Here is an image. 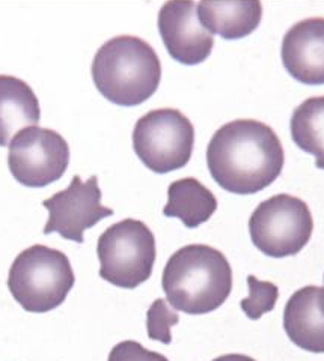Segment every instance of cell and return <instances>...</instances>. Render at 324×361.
<instances>
[{"mask_svg": "<svg viewBox=\"0 0 324 361\" xmlns=\"http://www.w3.org/2000/svg\"><path fill=\"white\" fill-rule=\"evenodd\" d=\"M285 154L267 123L237 119L222 126L207 148V166L217 185L234 195H255L282 173Z\"/></svg>", "mask_w": 324, "mask_h": 361, "instance_id": "1", "label": "cell"}, {"mask_svg": "<svg viewBox=\"0 0 324 361\" xmlns=\"http://www.w3.org/2000/svg\"><path fill=\"white\" fill-rule=\"evenodd\" d=\"M100 277L122 289L145 283L155 262V238L143 221L126 219L100 235L97 244Z\"/></svg>", "mask_w": 324, "mask_h": 361, "instance_id": "5", "label": "cell"}, {"mask_svg": "<svg viewBox=\"0 0 324 361\" xmlns=\"http://www.w3.org/2000/svg\"><path fill=\"white\" fill-rule=\"evenodd\" d=\"M323 304L324 288L305 286L289 297L284 309V330L289 341L316 354L324 351Z\"/></svg>", "mask_w": 324, "mask_h": 361, "instance_id": "12", "label": "cell"}, {"mask_svg": "<svg viewBox=\"0 0 324 361\" xmlns=\"http://www.w3.org/2000/svg\"><path fill=\"white\" fill-rule=\"evenodd\" d=\"M180 322V316L172 312L163 298L155 300L147 313V333L152 341H159L164 345L172 342L171 329Z\"/></svg>", "mask_w": 324, "mask_h": 361, "instance_id": "18", "label": "cell"}, {"mask_svg": "<svg viewBox=\"0 0 324 361\" xmlns=\"http://www.w3.org/2000/svg\"><path fill=\"white\" fill-rule=\"evenodd\" d=\"M193 146V123L176 109L151 110L133 130V149L154 173L183 169L192 158Z\"/></svg>", "mask_w": 324, "mask_h": 361, "instance_id": "6", "label": "cell"}, {"mask_svg": "<svg viewBox=\"0 0 324 361\" xmlns=\"http://www.w3.org/2000/svg\"><path fill=\"white\" fill-rule=\"evenodd\" d=\"M323 118H324V97H312L305 99L294 109L289 128L292 137L301 151L316 157L318 169L324 167V140H323Z\"/></svg>", "mask_w": 324, "mask_h": 361, "instance_id": "16", "label": "cell"}, {"mask_svg": "<svg viewBox=\"0 0 324 361\" xmlns=\"http://www.w3.org/2000/svg\"><path fill=\"white\" fill-rule=\"evenodd\" d=\"M8 146L9 171L25 187H47L68 169L70 146L54 130L28 127L17 133Z\"/></svg>", "mask_w": 324, "mask_h": 361, "instance_id": "8", "label": "cell"}, {"mask_svg": "<svg viewBox=\"0 0 324 361\" xmlns=\"http://www.w3.org/2000/svg\"><path fill=\"white\" fill-rule=\"evenodd\" d=\"M217 197L196 178H183L167 188L164 217L180 219L188 229L207 223L217 209Z\"/></svg>", "mask_w": 324, "mask_h": 361, "instance_id": "15", "label": "cell"}, {"mask_svg": "<svg viewBox=\"0 0 324 361\" xmlns=\"http://www.w3.org/2000/svg\"><path fill=\"white\" fill-rule=\"evenodd\" d=\"M248 286L249 297L241 300L240 307L249 319L256 321L275 309L279 298V288L272 281L258 280L255 276L248 277Z\"/></svg>", "mask_w": 324, "mask_h": 361, "instance_id": "17", "label": "cell"}, {"mask_svg": "<svg viewBox=\"0 0 324 361\" xmlns=\"http://www.w3.org/2000/svg\"><path fill=\"white\" fill-rule=\"evenodd\" d=\"M324 20L305 18L282 39V63L289 75L305 85L324 83Z\"/></svg>", "mask_w": 324, "mask_h": 361, "instance_id": "11", "label": "cell"}, {"mask_svg": "<svg viewBox=\"0 0 324 361\" xmlns=\"http://www.w3.org/2000/svg\"><path fill=\"white\" fill-rule=\"evenodd\" d=\"M213 361H256L249 355H243V354H227V355H220L215 358Z\"/></svg>", "mask_w": 324, "mask_h": 361, "instance_id": "20", "label": "cell"}, {"mask_svg": "<svg viewBox=\"0 0 324 361\" xmlns=\"http://www.w3.org/2000/svg\"><path fill=\"white\" fill-rule=\"evenodd\" d=\"M41 119L38 97L21 78L0 75V146H8L16 133L37 127Z\"/></svg>", "mask_w": 324, "mask_h": 361, "instance_id": "13", "label": "cell"}, {"mask_svg": "<svg viewBox=\"0 0 324 361\" xmlns=\"http://www.w3.org/2000/svg\"><path fill=\"white\" fill-rule=\"evenodd\" d=\"M157 26L171 58L183 65H198L207 61L215 47V37L200 25L196 4L166 2L159 13Z\"/></svg>", "mask_w": 324, "mask_h": 361, "instance_id": "10", "label": "cell"}, {"mask_svg": "<svg viewBox=\"0 0 324 361\" xmlns=\"http://www.w3.org/2000/svg\"><path fill=\"white\" fill-rule=\"evenodd\" d=\"M196 16L210 33L223 39H240L251 35L260 26L263 5L258 0L249 2H200Z\"/></svg>", "mask_w": 324, "mask_h": 361, "instance_id": "14", "label": "cell"}, {"mask_svg": "<svg viewBox=\"0 0 324 361\" xmlns=\"http://www.w3.org/2000/svg\"><path fill=\"white\" fill-rule=\"evenodd\" d=\"M74 283L68 256L41 244L21 252L8 274L11 295L29 313H47L59 307Z\"/></svg>", "mask_w": 324, "mask_h": 361, "instance_id": "4", "label": "cell"}, {"mask_svg": "<svg viewBox=\"0 0 324 361\" xmlns=\"http://www.w3.org/2000/svg\"><path fill=\"white\" fill-rule=\"evenodd\" d=\"M107 361H169L164 355L150 351L139 342L124 341L112 348Z\"/></svg>", "mask_w": 324, "mask_h": 361, "instance_id": "19", "label": "cell"}, {"mask_svg": "<svg viewBox=\"0 0 324 361\" xmlns=\"http://www.w3.org/2000/svg\"><path fill=\"white\" fill-rule=\"evenodd\" d=\"M162 286L174 309L187 314L211 313L231 295L232 268L217 248L188 244L166 262Z\"/></svg>", "mask_w": 324, "mask_h": 361, "instance_id": "2", "label": "cell"}, {"mask_svg": "<svg viewBox=\"0 0 324 361\" xmlns=\"http://www.w3.org/2000/svg\"><path fill=\"white\" fill-rule=\"evenodd\" d=\"M314 220L306 203L292 195H276L261 202L249 219L253 245L270 257L294 256L309 243Z\"/></svg>", "mask_w": 324, "mask_h": 361, "instance_id": "7", "label": "cell"}, {"mask_svg": "<svg viewBox=\"0 0 324 361\" xmlns=\"http://www.w3.org/2000/svg\"><path fill=\"white\" fill-rule=\"evenodd\" d=\"M91 73L98 92L110 103L133 107L145 103L159 89L162 62L147 41L121 35L98 49Z\"/></svg>", "mask_w": 324, "mask_h": 361, "instance_id": "3", "label": "cell"}, {"mask_svg": "<svg viewBox=\"0 0 324 361\" xmlns=\"http://www.w3.org/2000/svg\"><path fill=\"white\" fill-rule=\"evenodd\" d=\"M102 196L95 175L88 180H82L79 175H76L68 188L42 202V207L49 211V220L42 233L56 232L65 240L82 244L85 231L114 216V209L102 205Z\"/></svg>", "mask_w": 324, "mask_h": 361, "instance_id": "9", "label": "cell"}]
</instances>
